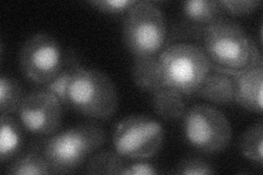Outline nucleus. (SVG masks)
I'll return each instance as SVG.
<instances>
[{"instance_id":"1","label":"nucleus","mask_w":263,"mask_h":175,"mask_svg":"<svg viewBox=\"0 0 263 175\" xmlns=\"http://www.w3.org/2000/svg\"><path fill=\"white\" fill-rule=\"evenodd\" d=\"M203 51L211 69L228 74L254 65H263L260 49L239 23L219 18L204 31Z\"/></svg>"},{"instance_id":"2","label":"nucleus","mask_w":263,"mask_h":175,"mask_svg":"<svg viewBox=\"0 0 263 175\" xmlns=\"http://www.w3.org/2000/svg\"><path fill=\"white\" fill-rule=\"evenodd\" d=\"M104 141L105 134L99 125L81 124L48 138L42 153L54 173H69L97 152Z\"/></svg>"},{"instance_id":"3","label":"nucleus","mask_w":263,"mask_h":175,"mask_svg":"<svg viewBox=\"0 0 263 175\" xmlns=\"http://www.w3.org/2000/svg\"><path fill=\"white\" fill-rule=\"evenodd\" d=\"M67 105L87 118L105 120L117 111L118 91L108 74L81 66L68 85Z\"/></svg>"},{"instance_id":"4","label":"nucleus","mask_w":263,"mask_h":175,"mask_svg":"<svg viewBox=\"0 0 263 175\" xmlns=\"http://www.w3.org/2000/svg\"><path fill=\"white\" fill-rule=\"evenodd\" d=\"M161 78L181 94H192L206 77L211 66L203 48L191 43L168 46L158 56Z\"/></svg>"},{"instance_id":"5","label":"nucleus","mask_w":263,"mask_h":175,"mask_svg":"<svg viewBox=\"0 0 263 175\" xmlns=\"http://www.w3.org/2000/svg\"><path fill=\"white\" fill-rule=\"evenodd\" d=\"M166 19L154 3L136 2L126 12L123 40L135 57L157 55L166 41Z\"/></svg>"},{"instance_id":"6","label":"nucleus","mask_w":263,"mask_h":175,"mask_svg":"<svg viewBox=\"0 0 263 175\" xmlns=\"http://www.w3.org/2000/svg\"><path fill=\"white\" fill-rule=\"evenodd\" d=\"M182 131L186 143L204 153L221 152L233 137L228 119L217 108L208 104H196L185 111Z\"/></svg>"},{"instance_id":"7","label":"nucleus","mask_w":263,"mask_h":175,"mask_svg":"<svg viewBox=\"0 0 263 175\" xmlns=\"http://www.w3.org/2000/svg\"><path fill=\"white\" fill-rule=\"evenodd\" d=\"M161 124L143 115H132L115 126L112 135L114 151L130 160H145L158 153L163 144Z\"/></svg>"},{"instance_id":"8","label":"nucleus","mask_w":263,"mask_h":175,"mask_svg":"<svg viewBox=\"0 0 263 175\" xmlns=\"http://www.w3.org/2000/svg\"><path fill=\"white\" fill-rule=\"evenodd\" d=\"M19 65L24 77L45 86L62 68L61 45L48 33H36L23 43L19 54Z\"/></svg>"},{"instance_id":"9","label":"nucleus","mask_w":263,"mask_h":175,"mask_svg":"<svg viewBox=\"0 0 263 175\" xmlns=\"http://www.w3.org/2000/svg\"><path fill=\"white\" fill-rule=\"evenodd\" d=\"M63 103L47 89H39L23 96L18 116L22 126L34 135H52L60 128Z\"/></svg>"},{"instance_id":"10","label":"nucleus","mask_w":263,"mask_h":175,"mask_svg":"<svg viewBox=\"0 0 263 175\" xmlns=\"http://www.w3.org/2000/svg\"><path fill=\"white\" fill-rule=\"evenodd\" d=\"M234 80V101L246 110L261 113L263 89V65H254L230 74Z\"/></svg>"},{"instance_id":"11","label":"nucleus","mask_w":263,"mask_h":175,"mask_svg":"<svg viewBox=\"0 0 263 175\" xmlns=\"http://www.w3.org/2000/svg\"><path fill=\"white\" fill-rule=\"evenodd\" d=\"M194 93L213 103L225 104L232 102L235 95L233 77L228 73L210 69Z\"/></svg>"},{"instance_id":"12","label":"nucleus","mask_w":263,"mask_h":175,"mask_svg":"<svg viewBox=\"0 0 263 175\" xmlns=\"http://www.w3.org/2000/svg\"><path fill=\"white\" fill-rule=\"evenodd\" d=\"M132 76L139 89L153 94L166 86L160 74L157 55L135 57Z\"/></svg>"},{"instance_id":"13","label":"nucleus","mask_w":263,"mask_h":175,"mask_svg":"<svg viewBox=\"0 0 263 175\" xmlns=\"http://www.w3.org/2000/svg\"><path fill=\"white\" fill-rule=\"evenodd\" d=\"M153 107L160 118L166 121H175L183 118L185 106L182 94L164 86L153 94Z\"/></svg>"},{"instance_id":"14","label":"nucleus","mask_w":263,"mask_h":175,"mask_svg":"<svg viewBox=\"0 0 263 175\" xmlns=\"http://www.w3.org/2000/svg\"><path fill=\"white\" fill-rule=\"evenodd\" d=\"M23 144V135L20 125L10 115L2 114L0 129V161L5 163L14 158Z\"/></svg>"},{"instance_id":"15","label":"nucleus","mask_w":263,"mask_h":175,"mask_svg":"<svg viewBox=\"0 0 263 175\" xmlns=\"http://www.w3.org/2000/svg\"><path fill=\"white\" fill-rule=\"evenodd\" d=\"M6 173L16 175H42L53 174L54 172L42 152L32 151L16 157L7 168Z\"/></svg>"},{"instance_id":"16","label":"nucleus","mask_w":263,"mask_h":175,"mask_svg":"<svg viewBox=\"0 0 263 175\" xmlns=\"http://www.w3.org/2000/svg\"><path fill=\"white\" fill-rule=\"evenodd\" d=\"M241 154L253 163L262 164L263 161V125L261 122L247 128L239 139Z\"/></svg>"},{"instance_id":"17","label":"nucleus","mask_w":263,"mask_h":175,"mask_svg":"<svg viewBox=\"0 0 263 175\" xmlns=\"http://www.w3.org/2000/svg\"><path fill=\"white\" fill-rule=\"evenodd\" d=\"M221 8L218 2L189 0L182 4V12L189 20L196 23H210L219 19Z\"/></svg>"},{"instance_id":"18","label":"nucleus","mask_w":263,"mask_h":175,"mask_svg":"<svg viewBox=\"0 0 263 175\" xmlns=\"http://www.w3.org/2000/svg\"><path fill=\"white\" fill-rule=\"evenodd\" d=\"M66 63L62 65V68L56 73V76L45 85V89L52 92L63 105H67V90L70 79L75 71L81 66L73 56L66 58Z\"/></svg>"},{"instance_id":"19","label":"nucleus","mask_w":263,"mask_h":175,"mask_svg":"<svg viewBox=\"0 0 263 175\" xmlns=\"http://www.w3.org/2000/svg\"><path fill=\"white\" fill-rule=\"evenodd\" d=\"M23 100L22 89L15 79L2 74L0 77V111L2 114L10 115L18 112Z\"/></svg>"},{"instance_id":"20","label":"nucleus","mask_w":263,"mask_h":175,"mask_svg":"<svg viewBox=\"0 0 263 175\" xmlns=\"http://www.w3.org/2000/svg\"><path fill=\"white\" fill-rule=\"evenodd\" d=\"M125 166L123 158L115 151H99L87 162L89 174H120Z\"/></svg>"},{"instance_id":"21","label":"nucleus","mask_w":263,"mask_h":175,"mask_svg":"<svg viewBox=\"0 0 263 175\" xmlns=\"http://www.w3.org/2000/svg\"><path fill=\"white\" fill-rule=\"evenodd\" d=\"M175 173L184 175H209L215 174L216 170L206 161L196 159V158H189L179 162L175 169Z\"/></svg>"},{"instance_id":"22","label":"nucleus","mask_w":263,"mask_h":175,"mask_svg":"<svg viewBox=\"0 0 263 175\" xmlns=\"http://www.w3.org/2000/svg\"><path fill=\"white\" fill-rule=\"evenodd\" d=\"M221 10L233 15H245L257 10L261 5L259 0H221L218 2Z\"/></svg>"},{"instance_id":"23","label":"nucleus","mask_w":263,"mask_h":175,"mask_svg":"<svg viewBox=\"0 0 263 175\" xmlns=\"http://www.w3.org/2000/svg\"><path fill=\"white\" fill-rule=\"evenodd\" d=\"M135 3L136 0H91L89 5L105 13H121L128 11Z\"/></svg>"},{"instance_id":"24","label":"nucleus","mask_w":263,"mask_h":175,"mask_svg":"<svg viewBox=\"0 0 263 175\" xmlns=\"http://www.w3.org/2000/svg\"><path fill=\"white\" fill-rule=\"evenodd\" d=\"M158 173L159 171L154 164L137 160L134 163L125 164L121 172V175H156Z\"/></svg>"}]
</instances>
